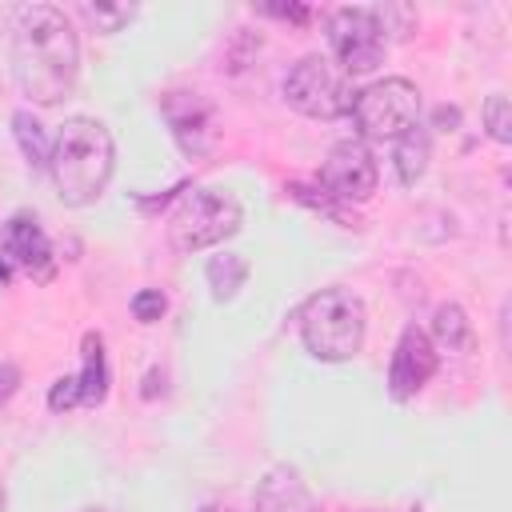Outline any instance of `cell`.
Masks as SVG:
<instances>
[{"label":"cell","instance_id":"obj_20","mask_svg":"<svg viewBox=\"0 0 512 512\" xmlns=\"http://www.w3.org/2000/svg\"><path fill=\"white\" fill-rule=\"evenodd\" d=\"M164 308H168V300H164L160 288H140V292L132 296V316H136L140 324H156V320L164 316Z\"/></svg>","mask_w":512,"mask_h":512},{"label":"cell","instance_id":"obj_22","mask_svg":"<svg viewBox=\"0 0 512 512\" xmlns=\"http://www.w3.org/2000/svg\"><path fill=\"white\" fill-rule=\"evenodd\" d=\"M16 384H20V372H16V364H0V404L16 392Z\"/></svg>","mask_w":512,"mask_h":512},{"label":"cell","instance_id":"obj_21","mask_svg":"<svg viewBox=\"0 0 512 512\" xmlns=\"http://www.w3.org/2000/svg\"><path fill=\"white\" fill-rule=\"evenodd\" d=\"M80 404V384H76V376H60L56 384H52V392H48V408L52 412H68V408H76Z\"/></svg>","mask_w":512,"mask_h":512},{"label":"cell","instance_id":"obj_11","mask_svg":"<svg viewBox=\"0 0 512 512\" xmlns=\"http://www.w3.org/2000/svg\"><path fill=\"white\" fill-rule=\"evenodd\" d=\"M164 120L188 156H204L216 140V112L200 92H168L164 96Z\"/></svg>","mask_w":512,"mask_h":512},{"label":"cell","instance_id":"obj_17","mask_svg":"<svg viewBox=\"0 0 512 512\" xmlns=\"http://www.w3.org/2000/svg\"><path fill=\"white\" fill-rule=\"evenodd\" d=\"M12 128H16V140H20V152L28 160V168H44L48 164V144H44V132H40V120L32 112H16L12 116Z\"/></svg>","mask_w":512,"mask_h":512},{"label":"cell","instance_id":"obj_26","mask_svg":"<svg viewBox=\"0 0 512 512\" xmlns=\"http://www.w3.org/2000/svg\"><path fill=\"white\" fill-rule=\"evenodd\" d=\"M0 512H4V488H0Z\"/></svg>","mask_w":512,"mask_h":512},{"label":"cell","instance_id":"obj_6","mask_svg":"<svg viewBox=\"0 0 512 512\" xmlns=\"http://www.w3.org/2000/svg\"><path fill=\"white\" fill-rule=\"evenodd\" d=\"M352 96L344 76L324 60V56H304L288 68L284 76V100L312 120H336L352 108Z\"/></svg>","mask_w":512,"mask_h":512},{"label":"cell","instance_id":"obj_14","mask_svg":"<svg viewBox=\"0 0 512 512\" xmlns=\"http://www.w3.org/2000/svg\"><path fill=\"white\" fill-rule=\"evenodd\" d=\"M428 160H432V140L416 124V128H408L396 140V172H400V184H416L428 172Z\"/></svg>","mask_w":512,"mask_h":512},{"label":"cell","instance_id":"obj_5","mask_svg":"<svg viewBox=\"0 0 512 512\" xmlns=\"http://www.w3.org/2000/svg\"><path fill=\"white\" fill-rule=\"evenodd\" d=\"M352 120L364 140H400L420 120V92L404 76L376 80L352 96Z\"/></svg>","mask_w":512,"mask_h":512},{"label":"cell","instance_id":"obj_8","mask_svg":"<svg viewBox=\"0 0 512 512\" xmlns=\"http://www.w3.org/2000/svg\"><path fill=\"white\" fill-rule=\"evenodd\" d=\"M320 184L332 200L344 204H364L376 192V160L360 140H344L328 152V160L320 164Z\"/></svg>","mask_w":512,"mask_h":512},{"label":"cell","instance_id":"obj_9","mask_svg":"<svg viewBox=\"0 0 512 512\" xmlns=\"http://www.w3.org/2000/svg\"><path fill=\"white\" fill-rule=\"evenodd\" d=\"M436 372V344L424 328L408 324L396 340V352H392V364H388V392L392 400H412Z\"/></svg>","mask_w":512,"mask_h":512},{"label":"cell","instance_id":"obj_13","mask_svg":"<svg viewBox=\"0 0 512 512\" xmlns=\"http://www.w3.org/2000/svg\"><path fill=\"white\" fill-rule=\"evenodd\" d=\"M76 384H80V404H88V408L104 404V396H108V356H104V336L100 332H84Z\"/></svg>","mask_w":512,"mask_h":512},{"label":"cell","instance_id":"obj_19","mask_svg":"<svg viewBox=\"0 0 512 512\" xmlns=\"http://www.w3.org/2000/svg\"><path fill=\"white\" fill-rule=\"evenodd\" d=\"M484 124H488V136L508 144L512 140V116H508V96H488L484 104Z\"/></svg>","mask_w":512,"mask_h":512},{"label":"cell","instance_id":"obj_12","mask_svg":"<svg viewBox=\"0 0 512 512\" xmlns=\"http://www.w3.org/2000/svg\"><path fill=\"white\" fill-rule=\"evenodd\" d=\"M252 512H320V504L296 468L276 464L256 480Z\"/></svg>","mask_w":512,"mask_h":512},{"label":"cell","instance_id":"obj_15","mask_svg":"<svg viewBox=\"0 0 512 512\" xmlns=\"http://www.w3.org/2000/svg\"><path fill=\"white\" fill-rule=\"evenodd\" d=\"M204 276H208V288H212L216 300H232L248 280V260L236 256V252H220L204 264Z\"/></svg>","mask_w":512,"mask_h":512},{"label":"cell","instance_id":"obj_24","mask_svg":"<svg viewBox=\"0 0 512 512\" xmlns=\"http://www.w3.org/2000/svg\"><path fill=\"white\" fill-rule=\"evenodd\" d=\"M8 276H12V268H8V260H4V256H0V288H4V284H8Z\"/></svg>","mask_w":512,"mask_h":512},{"label":"cell","instance_id":"obj_2","mask_svg":"<svg viewBox=\"0 0 512 512\" xmlns=\"http://www.w3.org/2000/svg\"><path fill=\"white\" fill-rule=\"evenodd\" d=\"M112 136L100 120L92 116H72L64 120V128L56 132V144L48 152V172L56 184V196L68 208H84L92 200H100V192L112 180Z\"/></svg>","mask_w":512,"mask_h":512},{"label":"cell","instance_id":"obj_3","mask_svg":"<svg viewBox=\"0 0 512 512\" xmlns=\"http://www.w3.org/2000/svg\"><path fill=\"white\" fill-rule=\"evenodd\" d=\"M364 328H368V312L352 288H320L300 308V340L308 356L324 364L352 360L364 344Z\"/></svg>","mask_w":512,"mask_h":512},{"label":"cell","instance_id":"obj_1","mask_svg":"<svg viewBox=\"0 0 512 512\" xmlns=\"http://www.w3.org/2000/svg\"><path fill=\"white\" fill-rule=\"evenodd\" d=\"M12 76L32 104H60L80 76V44L52 4H24L12 24Z\"/></svg>","mask_w":512,"mask_h":512},{"label":"cell","instance_id":"obj_7","mask_svg":"<svg viewBox=\"0 0 512 512\" xmlns=\"http://www.w3.org/2000/svg\"><path fill=\"white\" fill-rule=\"evenodd\" d=\"M328 44L348 76L372 72L388 52V36L376 20V8H336L328 16Z\"/></svg>","mask_w":512,"mask_h":512},{"label":"cell","instance_id":"obj_4","mask_svg":"<svg viewBox=\"0 0 512 512\" xmlns=\"http://www.w3.org/2000/svg\"><path fill=\"white\" fill-rule=\"evenodd\" d=\"M236 232H240V204L224 188H188L168 216V240L176 252H200L224 244Z\"/></svg>","mask_w":512,"mask_h":512},{"label":"cell","instance_id":"obj_18","mask_svg":"<svg viewBox=\"0 0 512 512\" xmlns=\"http://www.w3.org/2000/svg\"><path fill=\"white\" fill-rule=\"evenodd\" d=\"M80 16H84L96 32H120V28L136 16V8H132V4H80Z\"/></svg>","mask_w":512,"mask_h":512},{"label":"cell","instance_id":"obj_10","mask_svg":"<svg viewBox=\"0 0 512 512\" xmlns=\"http://www.w3.org/2000/svg\"><path fill=\"white\" fill-rule=\"evenodd\" d=\"M0 256L8 260V268L28 272L32 280H48V276L56 272L52 240L44 236L40 220H36V216H28V212H16V216L4 224V236H0Z\"/></svg>","mask_w":512,"mask_h":512},{"label":"cell","instance_id":"obj_16","mask_svg":"<svg viewBox=\"0 0 512 512\" xmlns=\"http://www.w3.org/2000/svg\"><path fill=\"white\" fill-rule=\"evenodd\" d=\"M432 332H436L440 348H448V352H472V344H476L472 320L464 316L460 304H440L436 308V320H432Z\"/></svg>","mask_w":512,"mask_h":512},{"label":"cell","instance_id":"obj_23","mask_svg":"<svg viewBox=\"0 0 512 512\" xmlns=\"http://www.w3.org/2000/svg\"><path fill=\"white\" fill-rule=\"evenodd\" d=\"M268 16H280V20H296V24H304L312 12L304 8V4H288V8H264Z\"/></svg>","mask_w":512,"mask_h":512},{"label":"cell","instance_id":"obj_27","mask_svg":"<svg viewBox=\"0 0 512 512\" xmlns=\"http://www.w3.org/2000/svg\"><path fill=\"white\" fill-rule=\"evenodd\" d=\"M84 512H108V508H84Z\"/></svg>","mask_w":512,"mask_h":512},{"label":"cell","instance_id":"obj_25","mask_svg":"<svg viewBox=\"0 0 512 512\" xmlns=\"http://www.w3.org/2000/svg\"><path fill=\"white\" fill-rule=\"evenodd\" d=\"M200 512H228V508H224V504H204Z\"/></svg>","mask_w":512,"mask_h":512}]
</instances>
